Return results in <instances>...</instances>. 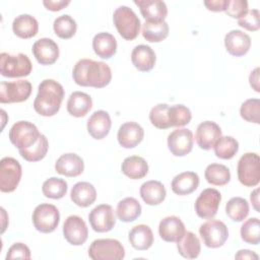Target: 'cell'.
Instances as JSON below:
<instances>
[{"label": "cell", "instance_id": "1", "mask_svg": "<svg viewBox=\"0 0 260 260\" xmlns=\"http://www.w3.org/2000/svg\"><path fill=\"white\" fill-rule=\"evenodd\" d=\"M72 77L74 82L80 86L103 88L111 82L112 71L105 62L81 59L74 65Z\"/></svg>", "mask_w": 260, "mask_h": 260}, {"label": "cell", "instance_id": "2", "mask_svg": "<svg viewBox=\"0 0 260 260\" xmlns=\"http://www.w3.org/2000/svg\"><path fill=\"white\" fill-rule=\"evenodd\" d=\"M63 98V86L54 79H45L39 84L34 109L41 116L52 117L59 112Z\"/></svg>", "mask_w": 260, "mask_h": 260}, {"label": "cell", "instance_id": "3", "mask_svg": "<svg viewBox=\"0 0 260 260\" xmlns=\"http://www.w3.org/2000/svg\"><path fill=\"white\" fill-rule=\"evenodd\" d=\"M114 24L119 35L127 40L132 41L137 38L140 31V19L136 13L128 6H119L113 14Z\"/></svg>", "mask_w": 260, "mask_h": 260}, {"label": "cell", "instance_id": "4", "mask_svg": "<svg viewBox=\"0 0 260 260\" xmlns=\"http://www.w3.org/2000/svg\"><path fill=\"white\" fill-rule=\"evenodd\" d=\"M32 64L29 58L19 53L11 55L8 53H1L0 55V73L4 77H24L30 74Z\"/></svg>", "mask_w": 260, "mask_h": 260}, {"label": "cell", "instance_id": "5", "mask_svg": "<svg viewBox=\"0 0 260 260\" xmlns=\"http://www.w3.org/2000/svg\"><path fill=\"white\" fill-rule=\"evenodd\" d=\"M238 179L246 187H255L260 182V157L255 152H247L238 161Z\"/></svg>", "mask_w": 260, "mask_h": 260}, {"label": "cell", "instance_id": "6", "mask_svg": "<svg viewBox=\"0 0 260 260\" xmlns=\"http://www.w3.org/2000/svg\"><path fill=\"white\" fill-rule=\"evenodd\" d=\"M88 256L92 260H122L125 249L118 240L98 239L90 244Z\"/></svg>", "mask_w": 260, "mask_h": 260}, {"label": "cell", "instance_id": "7", "mask_svg": "<svg viewBox=\"0 0 260 260\" xmlns=\"http://www.w3.org/2000/svg\"><path fill=\"white\" fill-rule=\"evenodd\" d=\"M31 218L38 232L49 234L57 229L60 221V213L55 205L42 203L35 208Z\"/></svg>", "mask_w": 260, "mask_h": 260}, {"label": "cell", "instance_id": "8", "mask_svg": "<svg viewBox=\"0 0 260 260\" xmlns=\"http://www.w3.org/2000/svg\"><path fill=\"white\" fill-rule=\"evenodd\" d=\"M40 135L41 133L37 126L28 121H18L9 130V139L18 150L34 145Z\"/></svg>", "mask_w": 260, "mask_h": 260}, {"label": "cell", "instance_id": "9", "mask_svg": "<svg viewBox=\"0 0 260 260\" xmlns=\"http://www.w3.org/2000/svg\"><path fill=\"white\" fill-rule=\"evenodd\" d=\"M199 235L203 244L208 248L221 247L229 238V230L224 222L217 219H208L199 228Z\"/></svg>", "mask_w": 260, "mask_h": 260}, {"label": "cell", "instance_id": "10", "mask_svg": "<svg viewBox=\"0 0 260 260\" xmlns=\"http://www.w3.org/2000/svg\"><path fill=\"white\" fill-rule=\"evenodd\" d=\"M22 169L18 160L13 157H3L0 161V190L3 193L13 192L18 186Z\"/></svg>", "mask_w": 260, "mask_h": 260}, {"label": "cell", "instance_id": "11", "mask_svg": "<svg viewBox=\"0 0 260 260\" xmlns=\"http://www.w3.org/2000/svg\"><path fill=\"white\" fill-rule=\"evenodd\" d=\"M31 83L28 80L1 81L0 83V103L13 104L26 101L31 93Z\"/></svg>", "mask_w": 260, "mask_h": 260}, {"label": "cell", "instance_id": "12", "mask_svg": "<svg viewBox=\"0 0 260 260\" xmlns=\"http://www.w3.org/2000/svg\"><path fill=\"white\" fill-rule=\"evenodd\" d=\"M220 201L221 194L218 190L214 188L204 189L195 201V211L201 218H212L217 213Z\"/></svg>", "mask_w": 260, "mask_h": 260}, {"label": "cell", "instance_id": "13", "mask_svg": "<svg viewBox=\"0 0 260 260\" xmlns=\"http://www.w3.org/2000/svg\"><path fill=\"white\" fill-rule=\"evenodd\" d=\"M88 220L94 232H110L116 223L114 209L109 204H100L89 212Z\"/></svg>", "mask_w": 260, "mask_h": 260}, {"label": "cell", "instance_id": "14", "mask_svg": "<svg viewBox=\"0 0 260 260\" xmlns=\"http://www.w3.org/2000/svg\"><path fill=\"white\" fill-rule=\"evenodd\" d=\"M193 133L187 128H177L168 136L169 150L175 156H184L193 148Z\"/></svg>", "mask_w": 260, "mask_h": 260}, {"label": "cell", "instance_id": "15", "mask_svg": "<svg viewBox=\"0 0 260 260\" xmlns=\"http://www.w3.org/2000/svg\"><path fill=\"white\" fill-rule=\"evenodd\" d=\"M63 235L65 240L73 246L84 244L88 237L85 221L78 215L68 216L63 224Z\"/></svg>", "mask_w": 260, "mask_h": 260}, {"label": "cell", "instance_id": "16", "mask_svg": "<svg viewBox=\"0 0 260 260\" xmlns=\"http://www.w3.org/2000/svg\"><path fill=\"white\" fill-rule=\"evenodd\" d=\"M221 136V129L215 122L204 121L200 123L196 129L195 140L200 148L209 150Z\"/></svg>", "mask_w": 260, "mask_h": 260}, {"label": "cell", "instance_id": "17", "mask_svg": "<svg viewBox=\"0 0 260 260\" xmlns=\"http://www.w3.org/2000/svg\"><path fill=\"white\" fill-rule=\"evenodd\" d=\"M31 51L36 60L41 65H52L59 57L58 45L49 38H43L36 41Z\"/></svg>", "mask_w": 260, "mask_h": 260}, {"label": "cell", "instance_id": "18", "mask_svg": "<svg viewBox=\"0 0 260 260\" xmlns=\"http://www.w3.org/2000/svg\"><path fill=\"white\" fill-rule=\"evenodd\" d=\"M224 47L232 56L242 57L250 50L251 38L240 29H233L224 37Z\"/></svg>", "mask_w": 260, "mask_h": 260}, {"label": "cell", "instance_id": "19", "mask_svg": "<svg viewBox=\"0 0 260 260\" xmlns=\"http://www.w3.org/2000/svg\"><path fill=\"white\" fill-rule=\"evenodd\" d=\"M144 137L143 128L136 122H126L122 124L117 133L119 144L124 148L136 147Z\"/></svg>", "mask_w": 260, "mask_h": 260}, {"label": "cell", "instance_id": "20", "mask_svg": "<svg viewBox=\"0 0 260 260\" xmlns=\"http://www.w3.org/2000/svg\"><path fill=\"white\" fill-rule=\"evenodd\" d=\"M111 126H112L111 117L109 113L104 110L95 111L89 117L86 124L89 135L96 140H101L105 138L109 134L111 130Z\"/></svg>", "mask_w": 260, "mask_h": 260}, {"label": "cell", "instance_id": "21", "mask_svg": "<svg viewBox=\"0 0 260 260\" xmlns=\"http://www.w3.org/2000/svg\"><path fill=\"white\" fill-rule=\"evenodd\" d=\"M184 222L175 215L162 218L158 225V234L160 238L169 243H177L185 234Z\"/></svg>", "mask_w": 260, "mask_h": 260}, {"label": "cell", "instance_id": "22", "mask_svg": "<svg viewBox=\"0 0 260 260\" xmlns=\"http://www.w3.org/2000/svg\"><path fill=\"white\" fill-rule=\"evenodd\" d=\"M55 170L58 174L65 177H77L82 174L84 162L78 154L68 152L62 154L56 160Z\"/></svg>", "mask_w": 260, "mask_h": 260}, {"label": "cell", "instance_id": "23", "mask_svg": "<svg viewBox=\"0 0 260 260\" xmlns=\"http://www.w3.org/2000/svg\"><path fill=\"white\" fill-rule=\"evenodd\" d=\"M134 3L139 7L145 21L160 22L165 21L168 15V7L164 1L159 0H135Z\"/></svg>", "mask_w": 260, "mask_h": 260}, {"label": "cell", "instance_id": "24", "mask_svg": "<svg viewBox=\"0 0 260 260\" xmlns=\"http://www.w3.org/2000/svg\"><path fill=\"white\" fill-rule=\"evenodd\" d=\"M131 61L136 69L141 72L150 71L156 61L154 51L147 45H138L134 47L131 53Z\"/></svg>", "mask_w": 260, "mask_h": 260}, {"label": "cell", "instance_id": "25", "mask_svg": "<svg viewBox=\"0 0 260 260\" xmlns=\"http://www.w3.org/2000/svg\"><path fill=\"white\" fill-rule=\"evenodd\" d=\"M199 186V177L194 172H183L177 175L171 184L173 192L177 195H189L193 193Z\"/></svg>", "mask_w": 260, "mask_h": 260}, {"label": "cell", "instance_id": "26", "mask_svg": "<svg viewBox=\"0 0 260 260\" xmlns=\"http://www.w3.org/2000/svg\"><path fill=\"white\" fill-rule=\"evenodd\" d=\"M139 193L142 200L147 205H151V206L160 204L167 196V191L162 183L155 180H151L143 183L140 187Z\"/></svg>", "mask_w": 260, "mask_h": 260}, {"label": "cell", "instance_id": "27", "mask_svg": "<svg viewBox=\"0 0 260 260\" xmlns=\"http://www.w3.org/2000/svg\"><path fill=\"white\" fill-rule=\"evenodd\" d=\"M70 198L77 206L87 207L95 201L96 191L92 184L88 182H78L72 187Z\"/></svg>", "mask_w": 260, "mask_h": 260}, {"label": "cell", "instance_id": "28", "mask_svg": "<svg viewBox=\"0 0 260 260\" xmlns=\"http://www.w3.org/2000/svg\"><path fill=\"white\" fill-rule=\"evenodd\" d=\"M92 108V100L89 94L82 91H74L67 101L68 113L76 118L84 117Z\"/></svg>", "mask_w": 260, "mask_h": 260}, {"label": "cell", "instance_id": "29", "mask_svg": "<svg viewBox=\"0 0 260 260\" xmlns=\"http://www.w3.org/2000/svg\"><path fill=\"white\" fill-rule=\"evenodd\" d=\"M92 49L102 59H110L117 52V41L112 34L99 32L93 37Z\"/></svg>", "mask_w": 260, "mask_h": 260}, {"label": "cell", "instance_id": "30", "mask_svg": "<svg viewBox=\"0 0 260 260\" xmlns=\"http://www.w3.org/2000/svg\"><path fill=\"white\" fill-rule=\"evenodd\" d=\"M131 246L139 251L149 249L153 244V234L146 224H137L132 228L128 236Z\"/></svg>", "mask_w": 260, "mask_h": 260}, {"label": "cell", "instance_id": "31", "mask_svg": "<svg viewBox=\"0 0 260 260\" xmlns=\"http://www.w3.org/2000/svg\"><path fill=\"white\" fill-rule=\"evenodd\" d=\"M12 30L20 39H30L38 34L39 22L29 14H20L14 18Z\"/></svg>", "mask_w": 260, "mask_h": 260}, {"label": "cell", "instance_id": "32", "mask_svg": "<svg viewBox=\"0 0 260 260\" xmlns=\"http://www.w3.org/2000/svg\"><path fill=\"white\" fill-rule=\"evenodd\" d=\"M122 173L132 180L144 178L148 173V165L146 160L138 155L126 157L121 166Z\"/></svg>", "mask_w": 260, "mask_h": 260}, {"label": "cell", "instance_id": "33", "mask_svg": "<svg viewBox=\"0 0 260 260\" xmlns=\"http://www.w3.org/2000/svg\"><path fill=\"white\" fill-rule=\"evenodd\" d=\"M179 254L187 259H195L201 251L200 241L192 232H185L183 237L177 242Z\"/></svg>", "mask_w": 260, "mask_h": 260}, {"label": "cell", "instance_id": "34", "mask_svg": "<svg viewBox=\"0 0 260 260\" xmlns=\"http://www.w3.org/2000/svg\"><path fill=\"white\" fill-rule=\"evenodd\" d=\"M141 210V205L137 199L133 197H127L118 203L116 213L121 221L131 222L139 217Z\"/></svg>", "mask_w": 260, "mask_h": 260}, {"label": "cell", "instance_id": "35", "mask_svg": "<svg viewBox=\"0 0 260 260\" xmlns=\"http://www.w3.org/2000/svg\"><path fill=\"white\" fill-rule=\"evenodd\" d=\"M206 181L214 186L226 185L231 180V172L228 167L220 164H210L204 172Z\"/></svg>", "mask_w": 260, "mask_h": 260}, {"label": "cell", "instance_id": "36", "mask_svg": "<svg viewBox=\"0 0 260 260\" xmlns=\"http://www.w3.org/2000/svg\"><path fill=\"white\" fill-rule=\"evenodd\" d=\"M169 30V24L166 21H145L142 26V36L150 43H159L168 37Z\"/></svg>", "mask_w": 260, "mask_h": 260}, {"label": "cell", "instance_id": "37", "mask_svg": "<svg viewBox=\"0 0 260 260\" xmlns=\"http://www.w3.org/2000/svg\"><path fill=\"white\" fill-rule=\"evenodd\" d=\"M48 149H49V141L47 137L41 133L39 139L34 145L25 149H20L18 151L23 159L34 162V161H39L43 159L46 156Z\"/></svg>", "mask_w": 260, "mask_h": 260}, {"label": "cell", "instance_id": "38", "mask_svg": "<svg viewBox=\"0 0 260 260\" xmlns=\"http://www.w3.org/2000/svg\"><path fill=\"white\" fill-rule=\"evenodd\" d=\"M225 212L233 221H243L249 214V203L243 197H233L225 205Z\"/></svg>", "mask_w": 260, "mask_h": 260}, {"label": "cell", "instance_id": "39", "mask_svg": "<svg viewBox=\"0 0 260 260\" xmlns=\"http://www.w3.org/2000/svg\"><path fill=\"white\" fill-rule=\"evenodd\" d=\"M53 29L57 37L63 40H67L75 35L77 23L70 15L63 14L54 20Z\"/></svg>", "mask_w": 260, "mask_h": 260}, {"label": "cell", "instance_id": "40", "mask_svg": "<svg viewBox=\"0 0 260 260\" xmlns=\"http://www.w3.org/2000/svg\"><path fill=\"white\" fill-rule=\"evenodd\" d=\"M218 158L231 159L239 150V142L232 136H221L213 146Z\"/></svg>", "mask_w": 260, "mask_h": 260}, {"label": "cell", "instance_id": "41", "mask_svg": "<svg viewBox=\"0 0 260 260\" xmlns=\"http://www.w3.org/2000/svg\"><path fill=\"white\" fill-rule=\"evenodd\" d=\"M67 183L65 180L52 177L47 179L42 186L43 194L51 199H61L67 193Z\"/></svg>", "mask_w": 260, "mask_h": 260}, {"label": "cell", "instance_id": "42", "mask_svg": "<svg viewBox=\"0 0 260 260\" xmlns=\"http://www.w3.org/2000/svg\"><path fill=\"white\" fill-rule=\"evenodd\" d=\"M241 238L244 242L251 245H258L260 242V222L259 218L251 217L241 226Z\"/></svg>", "mask_w": 260, "mask_h": 260}, {"label": "cell", "instance_id": "43", "mask_svg": "<svg viewBox=\"0 0 260 260\" xmlns=\"http://www.w3.org/2000/svg\"><path fill=\"white\" fill-rule=\"evenodd\" d=\"M171 127H182L190 123L192 114L189 108L184 105H174L169 107L168 111Z\"/></svg>", "mask_w": 260, "mask_h": 260}, {"label": "cell", "instance_id": "44", "mask_svg": "<svg viewBox=\"0 0 260 260\" xmlns=\"http://www.w3.org/2000/svg\"><path fill=\"white\" fill-rule=\"evenodd\" d=\"M241 117L251 123H260V101L258 99H249L245 101L240 108Z\"/></svg>", "mask_w": 260, "mask_h": 260}, {"label": "cell", "instance_id": "45", "mask_svg": "<svg viewBox=\"0 0 260 260\" xmlns=\"http://www.w3.org/2000/svg\"><path fill=\"white\" fill-rule=\"evenodd\" d=\"M169 107L167 104H158L150 110L149 120L154 127L158 129H168L171 127L168 115Z\"/></svg>", "mask_w": 260, "mask_h": 260}, {"label": "cell", "instance_id": "46", "mask_svg": "<svg viewBox=\"0 0 260 260\" xmlns=\"http://www.w3.org/2000/svg\"><path fill=\"white\" fill-rule=\"evenodd\" d=\"M248 2L246 0H226L224 12L232 18H242L247 14Z\"/></svg>", "mask_w": 260, "mask_h": 260}, {"label": "cell", "instance_id": "47", "mask_svg": "<svg viewBox=\"0 0 260 260\" xmlns=\"http://www.w3.org/2000/svg\"><path fill=\"white\" fill-rule=\"evenodd\" d=\"M238 24L250 31L258 30L260 27V16L258 9H251L245 16L238 19Z\"/></svg>", "mask_w": 260, "mask_h": 260}, {"label": "cell", "instance_id": "48", "mask_svg": "<svg viewBox=\"0 0 260 260\" xmlns=\"http://www.w3.org/2000/svg\"><path fill=\"white\" fill-rule=\"evenodd\" d=\"M30 258V250L23 243H15L13 244L7 252L6 260L11 259H29Z\"/></svg>", "mask_w": 260, "mask_h": 260}, {"label": "cell", "instance_id": "49", "mask_svg": "<svg viewBox=\"0 0 260 260\" xmlns=\"http://www.w3.org/2000/svg\"><path fill=\"white\" fill-rule=\"evenodd\" d=\"M44 6L51 11H59L70 4L69 0H44Z\"/></svg>", "mask_w": 260, "mask_h": 260}, {"label": "cell", "instance_id": "50", "mask_svg": "<svg viewBox=\"0 0 260 260\" xmlns=\"http://www.w3.org/2000/svg\"><path fill=\"white\" fill-rule=\"evenodd\" d=\"M226 0H206L204 1L205 7L213 12L224 11Z\"/></svg>", "mask_w": 260, "mask_h": 260}, {"label": "cell", "instance_id": "51", "mask_svg": "<svg viewBox=\"0 0 260 260\" xmlns=\"http://www.w3.org/2000/svg\"><path fill=\"white\" fill-rule=\"evenodd\" d=\"M249 81H250L251 87L255 91L259 92L260 91V87H259V67H257L253 71H251V73L249 75Z\"/></svg>", "mask_w": 260, "mask_h": 260}, {"label": "cell", "instance_id": "52", "mask_svg": "<svg viewBox=\"0 0 260 260\" xmlns=\"http://www.w3.org/2000/svg\"><path fill=\"white\" fill-rule=\"evenodd\" d=\"M235 258L236 259H255V260H258L259 256L253 251L244 249V250L238 251V253L235 255Z\"/></svg>", "mask_w": 260, "mask_h": 260}, {"label": "cell", "instance_id": "53", "mask_svg": "<svg viewBox=\"0 0 260 260\" xmlns=\"http://www.w3.org/2000/svg\"><path fill=\"white\" fill-rule=\"evenodd\" d=\"M259 189L257 188V189H255L252 193H251V195H250V199H251V202H252V205H253V207H254V209L257 211V212H259Z\"/></svg>", "mask_w": 260, "mask_h": 260}, {"label": "cell", "instance_id": "54", "mask_svg": "<svg viewBox=\"0 0 260 260\" xmlns=\"http://www.w3.org/2000/svg\"><path fill=\"white\" fill-rule=\"evenodd\" d=\"M1 212H2V231H1V233L3 234L4 232H5V229H6V223H5V221H6V212H5V210H4V208H1Z\"/></svg>", "mask_w": 260, "mask_h": 260}]
</instances>
